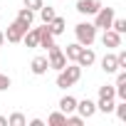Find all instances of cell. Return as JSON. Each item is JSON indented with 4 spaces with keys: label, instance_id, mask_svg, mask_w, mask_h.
Listing matches in <instances>:
<instances>
[{
    "label": "cell",
    "instance_id": "obj_1",
    "mask_svg": "<svg viewBox=\"0 0 126 126\" xmlns=\"http://www.w3.org/2000/svg\"><path fill=\"white\" fill-rule=\"evenodd\" d=\"M74 35H77V42H79L82 47H92L94 40H96V27H94L92 22H79V25L74 27Z\"/></svg>",
    "mask_w": 126,
    "mask_h": 126
},
{
    "label": "cell",
    "instance_id": "obj_2",
    "mask_svg": "<svg viewBox=\"0 0 126 126\" xmlns=\"http://www.w3.org/2000/svg\"><path fill=\"white\" fill-rule=\"evenodd\" d=\"M47 52H49V54H47V64H49V69H57V72H59V69L67 67V57H64V52H62L57 45L49 47Z\"/></svg>",
    "mask_w": 126,
    "mask_h": 126
},
{
    "label": "cell",
    "instance_id": "obj_3",
    "mask_svg": "<svg viewBox=\"0 0 126 126\" xmlns=\"http://www.w3.org/2000/svg\"><path fill=\"white\" fill-rule=\"evenodd\" d=\"M116 15H114V8H99L96 10V15H94V27L99 30H109L111 27V20H114Z\"/></svg>",
    "mask_w": 126,
    "mask_h": 126
},
{
    "label": "cell",
    "instance_id": "obj_4",
    "mask_svg": "<svg viewBox=\"0 0 126 126\" xmlns=\"http://www.w3.org/2000/svg\"><path fill=\"white\" fill-rule=\"evenodd\" d=\"M3 32H5V40L8 42H22V35L27 32V25H22L20 20H13L8 25V30H3Z\"/></svg>",
    "mask_w": 126,
    "mask_h": 126
},
{
    "label": "cell",
    "instance_id": "obj_5",
    "mask_svg": "<svg viewBox=\"0 0 126 126\" xmlns=\"http://www.w3.org/2000/svg\"><path fill=\"white\" fill-rule=\"evenodd\" d=\"M99 8H101V0H77V13L82 15H96Z\"/></svg>",
    "mask_w": 126,
    "mask_h": 126
},
{
    "label": "cell",
    "instance_id": "obj_6",
    "mask_svg": "<svg viewBox=\"0 0 126 126\" xmlns=\"http://www.w3.org/2000/svg\"><path fill=\"white\" fill-rule=\"evenodd\" d=\"M101 45L109 47V49H116V47H121V35L109 27V30H104V35H101Z\"/></svg>",
    "mask_w": 126,
    "mask_h": 126
},
{
    "label": "cell",
    "instance_id": "obj_7",
    "mask_svg": "<svg viewBox=\"0 0 126 126\" xmlns=\"http://www.w3.org/2000/svg\"><path fill=\"white\" fill-rule=\"evenodd\" d=\"M77 111H79L82 119H92L96 114V104L92 99H82V101H77Z\"/></svg>",
    "mask_w": 126,
    "mask_h": 126
},
{
    "label": "cell",
    "instance_id": "obj_8",
    "mask_svg": "<svg viewBox=\"0 0 126 126\" xmlns=\"http://www.w3.org/2000/svg\"><path fill=\"white\" fill-rule=\"evenodd\" d=\"M96 62V54H94V49H89V47H82V52H79V57H77V64L79 67H92Z\"/></svg>",
    "mask_w": 126,
    "mask_h": 126
},
{
    "label": "cell",
    "instance_id": "obj_9",
    "mask_svg": "<svg viewBox=\"0 0 126 126\" xmlns=\"http://www.w3.org/2000/svg\"><path fill=\"white\" fill-rule=\"evenodd\" d=\"M30 69H32V74H35V77H42V74H47V69H49V64H47V57H35V59L30 62Z\"/></svg>",
    "mask_w": 126,
    "mask_h": 126
},
{
    "label": "cell",
    "instance_id": "obj_10",
    "mask_svg": "<svg viewBox=\"0 0 126 126\" xmlns=\"http://www.w3.org/2000/svg\"><path fill=\"white\" fill-rule=\"evenodd\" d=\"M101 69H104L106 74H114V72L121 69L119 62H116V54H104V59H101Z\"/></svg>",
    "mask_w": 126,
    "mask_h": 126
},
{
    "label": "cell",
    "instance_id": "obj_11",
    "mask_svg": "<svg viewBox=\"0 0 126 126\" xmlns=\"http://www.w3.org/2000/svg\"><path fill=\"white\" fill-rule=\"evenodd\" d=\"M37 47H45V49H49V47H54V35L49 32V27L45 25V27H40V45Z\"/></svg>",
    "mask_w": 126,
    "mask_h": 126
},
{
    "label": "cell",
    "instance_id": "obj_12",
    "mask_svg": "<svg viewBox=\"0 0 126 126\" xmlns=\"http://www.w3.org/2000/svg\"><path fill=\"white\" fill-rule=\"evenodd\" d=\"M59 111H64V114H74V111H77V99L69 96V94H67V96H62V99H59Z\"/></svg>",
    "mask_w": 126,
    "mask_h": 126
},
{
    "label": "cell",
    "instance_id": "obj_13",
    "mask_svg": "<svg viewBox=\"0 0 126 126\" xmlns=\"http://www.w3.org/2000/svg\"><path fill=\"white\" fill-rule=\"evenodd\" d=\"M47 27H49V32L57 37V35H62L64 32V27H67V22H64V17H59V15H54V20L52 22H47Z\"/></svg>",
    "mask_w": 126,
    "mask_h": 126
},
{
    "label": "cell",
    "instance_id": "obj_14",
    "mask_svg": "<svg viewBox=\"0 0 126 126\" xmlns=\"http://www.w3.org/2000/svg\"><path fill=\"white\" fill-rule=\"evenodd\" d=\"M22 42H25L27 47H37V45H40V27H35V30H27V32L22 35Z\"/></svg>",
    "mask_w": 126,
    "mask_h": 126
},
{
    "label": "cell",
    "instance_id": "obj_15",
    "mask_svg": "<svg viewBox=\"0 0 126 126\" xmlns=\"http://www.w3.org/2000/svg\"><path fill=\"white\" fill-rule=\"evenodd\" d=\"M79 52H82V45H79V42H72V45H67V49H64V57H67V62H77Z\"/></svg>",
    "mask_w": 126,
    "mask_h": 126
},
{
    "label": "cell",
    "instance_id": "obj_16",
    "mask_svg": "<svg viewBox=\"0 0 126 126\" xmlns=\"http://www.w3.org/2000/svg\"><path fill=\"white\" fill-rule=\"evenodd\" d=\"M47 124L49 126H67V114L64 111H54V114H49Z\"/></svg>",
    "mask_w": 126,
    "mask_h": 126
},
{
    "label": "cell",
    "instance_id": "obj_17",
    "mask_svg": "<svg viewBox=\"0 0 126 126\" xmlns=\"http://www.w3.org/2000/svg\"><path fill=\"white\" fill-rule=\"evenodd\" d=\"M64 74L77 84V82H79V77H82V67L77 64V62H74V64H67V67H64Z\"/></svg>",
    "mask_w": 126,
    "mask_h": 126
},
{
    "label": "cell",
    "instance_id": "obj_18",
    "mask_svg": "<svg viewBox=\"0 0 126 126\" xmlns=\"http://www.w3.org/2000/svg\"><path fill=\"white\" fill-rule=\"evenodd\" d=\"M17 20H20L22 25H27V27H30V25L35 22V13H32L30 8H20V13H17Z\"/></svg>",
    "mask_w": 126,
    "mask_h": 126
},
{
    "label": "cell",
    "instance_id": "obj_19",
    "mask_svg": "<svg viewBox=\"0 0 126 126\" xmlns=\"http://www.w3.org/2000/svg\"><path fill=\"white\" fill-rule=\"evenodd\" d=\"M37 13H40V17H42V22H45V25H47V22H52V20H54V15H57V13H54V8H49V5H42Z\"/></svg>",
    "mask_w": 126,
    "mask_h": 126
},
{
    "label": "cell",
    "instance_id": "obj_20",
    "mask_svg": "<svg viewBox=\"0 0 126 126\" xmlns=\"http://www.w3.org/2000/svg\"><path fill=\"white\" fill-rule=\"evenodd\" d=\"M99 99H116V89H114L111 84L99 87Z\"/></svg>",
    "mask_w": 126,
    "mask_h": 126
},
{
    "label": "cell",
    "instance_id": "obj_21",
    "mask_svg": "<svg viewBox=\"0 0 126 126\" xmlns=\"http://www.w3.org/2000/svg\"><path fill=\"white\" fill-rule=\"evenodd\" d=\"M96 111L111 114V111H114V99H99V101H96Z\"/></svg>",
    "mask_w": 126,
    "mask_h": 126
},
{
    "label": "cell",
    "instance_id": "obj_22",
    "mask_svg": "<svg viewBox=\"0 0 126 126\" xmlns=\"http://www.w3.org/2000/svg\"><path fill=\"white\" fill-rule=\"evenodd\" d=\"M25 124H27V119H25L20 111H15V114L8 116V126H25Z\"/></svg>",
    "mask_w": 126,
    "mask_h": 126
},
{
    "label": "cell",
    "instance_id": "obj_23",
    "mask_svg": "<svg viewBox=\"0 0 126 126\" xmlns=\"http://www.w3.org/2000/svg\"><path fill=\"white\" fill-rule=\"evenodd\" d=\"M72 84H74V82L64 74V69H59V74H57V87H59V89H67V87H72Z\"/></svg>",
    "mask_w": 126,
    "mask_h": 126
},
{
    "label": "cell",
    "instance_id": "obj_24",
    "mask_svg": "<svg viewBox=\"0 0 126 126\" xmlns=\"http://www.w3.org/2000/svg\"><path fill=\"white\" fill-rule=\"evenodd\" d=\"M111 30L119 32V35H124V32H126V20H124V17H114V20H111Z\"/></svg>",
    "mask_w": 126,
    "mask_h": 126
},
{
    "label": "cell",
    "instance_id": "obj_25",
    "mask_svg": "<svg viewBox=\"0 0 126 126\" xmlns=\"http://www.w3.org/2000/svg\"><path fill=\"white\" fill-rule=\"evenodd\" d=\"M22 5H25V8H30L32 13H37V10H40L45 3H42V0H22Z\"/></svg>",
    "mask_w": 126,
    "mask_h": 126
},
{
    "label": "cell",
    "instance_id": "obj_26",
    "mask_svg": "<svg viewBox=\"0 0 126 126\" xmlns=\"http://www.w3.org/2000/svg\"><path fill=\"white\" fill-rule=\"evenodd\" d=\"M114 109H116V116H119L121 121H126V101H119V104H114Z\"/></svg>",
    "mask_w": 126,
    "mask_h": 126
},
{
    "label": "cell",
    "instance_id": "obj_27",
    "mask_svg": "<svg viewBox=\"0 0 126 126\" xmlns=\"http://www.w3.org/2000/svg\"><path fill=\"white\" fill-rule=\"evenodd\" d=\"M84 119L82 116H74V114H67V126H82Z\"/></svg>",
    "mask_w": 126,
    "mask_h": 126
},
{
    "label": "cell",
    "instance_id": "obj_28",
    "mask_svg": "<svg viewBox=\"0 0 126 126\" xmlns=\"http://www.w3.org/2000/svg\"><path fill=\"white\" fill-rule=\"evenodd\" d=\"M10 84H13V82H10V77H8V74H0V92H8V89H10Z\"/></svg>",
    "mask_w": 126,
    "mask_h": 126
},
{
    "label": "cell",
    "instance_id": "obj_29",
    "mask_svg": "<svg viewBox=\"0 0 126 126\" xmlns=\"http://www.w3.org/2000/svg\"><path fill=\"white\" fill-rule=\"evenodd\" d=\"M116 62H119V67H126V49H121L116 54Z\"/></svg>",
    "mask_w": 126,
    "mask_h": 126
},
{
    "label": "cell",
    "instance_id": "obj_30",
    "mask_svg": "<svg viewBox=\"0 0 126 126\" xmlns=\"http://www.w3.org/2000/svg\"><path fill=\"white\" fill-rule=\"evenodd\" d=\"M126 82V69H121L119 74H116V84H124Z\"/></svg>",
    "mask_w": 126,
    "mask_h": 126
},
{
    "label": "cell",
    "instance_id": "obj_31",
    "mask_svg": "<svg viewBox=\"0 0 126 126\" xmlns=\"http://www.w3.org/2000/svg\"><path fill=\"white\" fill-rule=\"evenodd\" d=\"M30 126H45V121H42V119H32V121H30Z\"/></svg>",
    "mask_w": 126,
    "mask_h": 126
},
{
    "label": "cell",
    "instance_id": "obj_32",
    "mask_svg": "<svg viewBox=\"0 0 126 126\" xmlns=\"http://www.w3.org/2000/svg\"><path fill=\"white\" fill-rule=\"evenodd\" d=\"M3 45H5V32L0 30V47H3Z\"/></svg>",
    "mask_w": 126,
    "mask_h": 126
},
{
    "label": "cell",
    "instance_id": "obj_33",
    "mask_svg": "<svg viewBox=\"0 0 126 126\" xmlns=\"http://www.w3.org/2000/svg\"><path fill=\"white\" fill-rule=\"evenodd\" d=\"M0 126H8V119L5 116H0Z\"/></svg>",
    "mask_w": 126,
    "mask_h": 126
}]
</instances>
